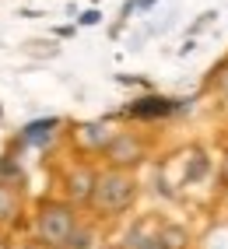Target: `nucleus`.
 Returning a JSON list of instances; mask_svg holds the SVG:
<instances>
[{
  "label": "nucleus",
  "mask_w": 228,
  "mask_h": 249,
  "mask_svg": "<svg viewBox=\"0 0 228 249\" xmlns=\"http://www.w3.org/2000/svg\"><path fill=\"white\" fill-rule=\"evenodd\" d=\"M134 196H137L134 176L123 172V169H109L102 176H95V186H91L88 204H95L105 214H120V211H126L130 204H134Z\"/></svg>",
  "instance_id": "f257e3e1"
},
{
  "label": "nucleus",
  "mask_w": 228,
  "mask_h": 249,
  "mask_svg": "<svg viewBox=\"0 0 228 249\" xmlns=\"http://www.w3.org/2000/svg\"><path fill=\"white\" fill-rule=\"evenodd\" d=\"M35 228H39V239L46 246H67V239L74 235V228H77V218H74V211L67 204H42L39 214H35Z\"/></svg>",
  "instance_id": "f03ea898"
},
{
  "label": "nucleus",
  "mask_w": 228,
  "mask_h": 249,
  "mask_svg": "<svg viewBox=\"0 0 228 249\" xmlns=\"http://www.w3.org/2000/svg\"><path fill=\"white\" fill-rule=\"evenodd\" d=\"M105 158L116 165V169H123V165H137L144 158V144L137 137H130V134H116L105 144Z\"/></svg>",
  "instance_id": "7ed1b4c3"
},
{
  "label": "nucleus",
  "mask_w": 228,
  "mask_h": 249,
  "mask_svg": "<svg viewBox=\"0 0 228 249\" xmlns=\"http://www.w3.org/2000/svg\"><path fill=\"white\" fill-rule=\"evenodd\" d=\"M175 109H183V102H179V98H165V95H144V98H137V102L130 106L126 112L134 116V120H158V116H172Z\"/></svg>",
  "instance_id": "20e7f679"
},
{
  "label": "nucleus",
  "mask_w": 228,
  "mask_h": 249,
  "mask_svg": "<svg viewBox=\"0 0 228 249\" xmlns=\"http://www.w3.org/2000/svg\"><path fill=\"white\" fill-rule=\"evenodd\" d=\"M91 186H95V172L85 169V165L67 176V196H70L74 204H85L88 196H91Z\"/></svg>",
  "instance_id": "39448f33"
},
{
  "label": "nucleus",
  "mask_w": 228,
  "mask_h": 249,
  "mask_svg": "<svg viewBox=\"0 0 228 249\" xmlns=\"http://www.w3.org/2000/svg\"><path fill=\"white\" fill-rule=\"evenodd\" d=\"M56 126H60V120H39V123H28V126L21 130V141L42 147V144H50V141H53V130H56Z\"/></svg>",
  "instance_id": "423d86ee"
},
{
  "label": "nucleus",
  "mask_w": 228,
  "mask_h": 249,
  "mask_svg": "<svg viewBox=\"0 0 228 249\" xmlns=\"http://www.w3.org/2000/svg\"><path fill=\"white\" fill-rule=\"evenodd\" d=\"M14 218H18V193L7 182H0V225H7Z\"/></svg>",
  "instance_id": "0eeeda50"
},
{
  "label": "nucleus",
  "mask_w": 228,
  "mask_h": 249,
  "mask_svg": "<svg viewBox=\"0 0 228 249\" xmlns=\"http://www.w3.org/2000/svg\"><path fill=\"white\" fill-rule=\"evenodd\" d=\"M81 137H85L91 147H102V144H105V126H99V123H88L85 130H81Z\"/></svg>",
  "instance_id": "6e6552de"
},
{
  "label": "nucleus",
  "mask_w": 228,
  "mask_h": 249,
  "mask_svg": "<svg viewBox=\"0 0 228 249\" xmlns=\"http://www.w3.org/2000/svg\"><path fill=\"white\" fill-rule=\"evenodd\" d=\"M214 18H218V11H204L200 18H197V25H193V32H200V28H207L210 21H214Z\"/></svg>",
  "instance_id": "1a4fd4ad"
},
{
  "label": "nucleus",
  "mask_w": 228,
  "mask_h": 249,
  "mask_svg": "<svg viewBox=\"0 0 228 249\" xmlns=\"http://www.w3.org/2000/svg\"><path fill=\"white\" fill-rule=\"evenodd\" d=\"M99 21H102L99 11H85V14H81V25H99Z\"/></svg>",
  "instance_id": "9d476101"
},
{
  "label": "nucleus",
  "mask_w": 228,
  "mask_h": 249,
  "mask_svg": "<svg viewBox=\"0 0 228 249\" xmlns=\"http://www.w3.org/2000/svg\"><path fill=\"white\" fill-rule=\"evenodd\" d=\"M193 49H197V42L190 39V42H183V46H179V56H186V53H193Z\"/></svg>",
  "instance_id": "9b49d317"
},
{
  "label": "nucleus",
  "mask_w": 228,
  "mask_h": 249,
  "mask_svg": "<svg viewBox=\"0 0 228 249\" xmlns=\"http://www.w3.org/2000/svg\"><path fill=\"white\" fill-rule=\"evenodd\" d=\"M218 85H221V91H225V95H228V71H225V74H221V77H218Z\"/></svg>",
  "instance_id": "f8f14e48"
},
{
  "label": "nucleus",
  "mask_w": 228,
  "mask_h": 249,
  "mask_svg": "<svg viewBox=\"0 0 228 249\" xmlns=\"http://www.w3.org/2000/svg\"><path fill=\"white\" fill-rule=\"evenodd\" d=\"M151 4H155V0H134V7H144V11H148Z\"/></svg>",
  "instance_id": "ddd939ff"
}]
</instances>
